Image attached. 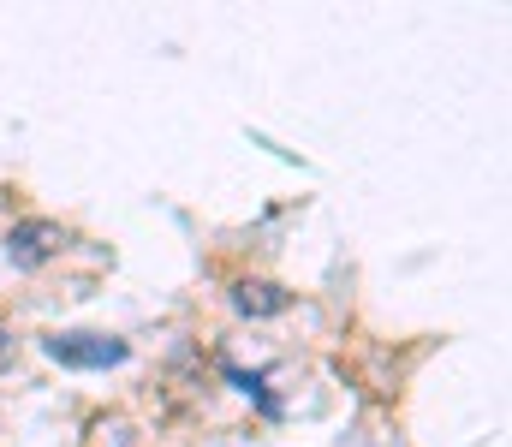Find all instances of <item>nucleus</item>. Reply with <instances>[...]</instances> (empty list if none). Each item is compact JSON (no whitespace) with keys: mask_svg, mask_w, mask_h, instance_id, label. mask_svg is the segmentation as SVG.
<instances>
[{"mask_svg":"<svg viewBox=\"0 0 512 447\" xmlns=\"http://www.w3.org/2000/svg\"><path fill=\"white\" fill-rule=\"evenodd\" d=\"M42 358H54L60 370H120L131 358V346L120 334H96V328H60L42 334Z\"/></svg>","mask_w":512,"mask_h":447,"instance_id":"f257e3e1","label":"nucleus"},{"mask_svg":"<svg viewBox=\"0 0 512 447\" xmlns=\"http://www.w3.org/2000/svg\"><path fill=\"white\" fill-rule=\"evenodd\" d=\"M66 251V227L60 221H18L12 233H6V257H12V269H42L48 257H60Z\"/></svg>","mask_w":512,"mask_h":447,"instance_id":"f03ea898","label":"nucleus"},{"mask_svg":"<svg viewBox=\"0 0 512 447\" xmlns=\"http://www.w3.org/2000/svg\"><path fill=\"white\" fill-rule=\"evenodd\" d=\"M233 304H239L245 316H280V310L292 304V293H286V287H274V281H239Z\"/></svg>","mask_w":512,"mask_h":447,"instance_id":"7ed1b4c3","label":"nucleus"},{"mask_svg":"<svg viewBox=\"0 0 512 447\" xmlns=\"http://www.w3.org/2000/svg\"><path fill=\"white\" fill-rule=\"evenodd\" d=\"M12 358H18V340H12V328L0 322V370H12Z\"/></svg>","mask_w":512,"mask_h":447,"instance_id":"20e7f679","label":"nucleus"}]
</instances>
